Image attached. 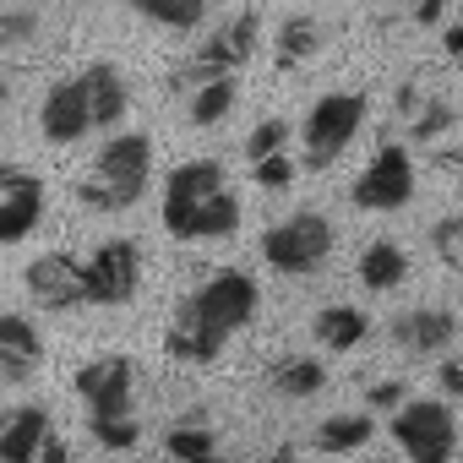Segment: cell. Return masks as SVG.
<instances>
[{"instance_id": "obj_21", "label": "cell", "mask_w": 463, "mask_h": 463, "mask_svg": "<svg viewBox=\"0 0 463 463\" xmlns=\"http://www.w3.org/2000/svg\"><path fill=\"white\" fill-rule=\"evenodd\" d=\"M360 284L371 289V295H387V289H398L403 279H409V251L398 246V241H371L365 251H360Z\"/></svg>"}, {"instance_id": "obj_28", "label": "cell", "mask_w": 463, "mask_h": 463, "mask_svg": "<svg viewBox=\"0 0 463 463\" xmlns=\"http://www.w3.org/2000/svg\"><path fill=\"white\" fill-rule=\"evenodd\" d=\"M430 251H436L452 273H463V213H452V218H436V223H430Z\"/></svg>"}, {"instance_id": "obj_15", "label": "cell", "mask_w": 463, "mask_h": 463, "mask_svg": "<svg viewBox=\"0 0 463 463\" xmlns=\"http://www.w3.org/2000/svg\"><path fill=\"white\" fill-rule=\"evenodd\" d=\"M392 344L430 360V354H447L458 344V317L447 306H414L403 317H392Z\"/></svg>"}, {"instance_id": "obj_33", "label": "cell", "mask_w": 463, "mask_h": 463, "mask_svg": "<svg viewBox=\"0 0 463 463\" xmlns=\"http://www.w3.org/2000/svg\"><path fill=\"white\" fill-rule=\"evenodd\" d=\"M403 6H409V17H414L420 28H436L441 12H447V0H403Z\"/></svg>"}, {"instance_id": "obj_20", "label": "cell", "mask_w": 463, "mask_h": 463, "mask_svg": "<svg viewBox=\"0 0 463 463\" xmlns=\"http://www.w3.org/2000/svg\"><path fill=\"white\" fill-rule=\"evenodd\" d=\"M371 436H376L371 409H344V414H327V420L317 425L311 447H317V452H327V458H349V452H360Z\"/></svg>"}, {"instance_id": "obj_1", "label": "cell", "mask_w": 463, "mask_h": 463, "mask_svg": "<svg viewBox=\"0 0 463 463\" xmlns=\"http://www.w3.org/2000/svg\"><path fill=\"white\" fill-rule=\"evenodd\" d=\"M257 311H262V284L241 268H223L180 300V311L164 333V354L175 365H213L229 338L257 322Z\"/></svg>"}, {"instance_id": "obj_2", "label": "cell", "mask_w": 463, "mask_h": 463, "mask_svg": "<svg viewBox=\"0 0 463 463\" xmlns=\"http://www.w3.org/2000/svg\"><path fill=\"white\" fill-rule=\"evenodd\" d=\"M241 196L229 191V175L218 158H185L169 169L164 180V229L185 246H202V241H229L241 235Z\"/></svg>"}, {"instance_id": "obj_26", "label": "cell", "mask_w": 463, "mask_h": 463, "mask_svg": "<svg viewBox=\"0 0 463 463\" xmlns=\"http://www.w3.org/2000/svg\"><path fill=\"white\" fill-rule=\"evenodd\" d=\"M88 436L104 452H131L142 441V420L137 414H99V420H88Z\"/></svg>"}, {"instance_id": "obj_32", "label": "cell", "mask_w": 463, "mask_h": 463, "mask_svg": "<svg viewBox=\"0 0 463 463\" xmlns=\"http://www.w3.org/2000/svg\"><path fill=\"white\" fill-rule=\"evenodd\" d=\"M403 398H409V382H398V376H382V382L365 387V409H371V414H392Z\"/></svg>"}, {"instance_id": "obj_29", "label": "cell", "mask_w": 463, "mask_h": 463, "mask_svg": "<svg viewBox=\"0 0 463 463\" xmlns=\"http://www.w3.org/2000/svg\"><path fill=\"white\" fill-rule=\"evenodd\" d=\"M39 39V12L28 6H0V50H23Z\"/></svg>"}, {"instance_id": "obj_6", "label": "cell", "mask_w": 463, "mask_h": 463, "mask_svg": "<svg viewBox=\"0 0 463 463\" xmlns=\"http://www.w3.org/2000/svg\"><path fill=\"white\" fill-rule=\"evenodd\" d=\"M338 235H333V218L317 207H300L289 218H279L268 235H262V262L284 279H311L327 257H333Z\"/></svg>"}, {"instance_id": "obj_16", "label": "cell", "mask_w": 463, "mask_h": 463, "mask_svg": "<svg viewBox=\"0 0 463 463\" xmlns=\"http://www.w3.org/2000/svg\"><path fill=\"white\" fill-rule=\"evenodd\" d=\"M50 430L55 425L44 403H0V463H33Z\"/></svg>"}, {"instance_id": "obj_4", "label": "cell", "mask_w": 463, "mask_h": 463, "mask_svg": "<svg viewBox=\"0 0 463 463\" xmlns=\"http://www.w3.org/2000/svg\"><path fill=\"white\" fill-rule=\"evenodd\" d=\"M365 115H371V99H365L360 88L322 93V99L306 109V120H300V164H306L311 175L333 169V164L354 147V137L365 131Z\"/></svg>"}, {"instance_id": "obj_40", "label": "cell", "mask_w": 463, "mask_h": 463, "mask_svg": "<svg viewBox=\"0 0 463 463\" xmlns=\"http://www.w3.org/2000/svg\"><path fill=\"white\" fill-rule=\"evenodd\" d=\"M12 109V82H0V115Z\"/></svg>"}, {"instance_id": "obj_24", "label": "cell", "mask_w": 463, "mask_h": 463, "mask_svg": "<svg viewBox=\"0 0 463 463\" xmlns=\"http://www.w3.org/2000/svg\"><path fill=\"white\" fill-rule=\"evenodd\" d=\"M235 99H241L235 77H213V82H202V88L185 93V115H191V126H218V120H229Z\"/></svg>"}, {"instance_id": "obj_35", "label": "cell", "mask_w": 463, "mask_h": 463, "mask_svg": "<svg viewBox=\"0 0 463 463\" xmlns=\"http://www.w3.org/2000/svg\"><path fill=\"white\" fill-rule=\"evenodd\" d=\"M33 463H71V447H66V441L50 430V436H44V447L33 452Z\"/></svg>"}, {"instance_id": "obj_44", "label": "cell", "mask_w": 463, "mask_h": 463, "mask_svg": "<svg viewBox=\"0 0 463 463\" xmlns=\"http://www.w3.org/2000/svg\"><path fill=\"white\" fill-rule=\"evenodd\" d=\"M207 6H213V0H207Z\"/></svg>"}, {"instance_id": "obj_19", "label": "cell", "mask_w": 463, "mask_h": 463, "mask_svg": "<svg viewBox=\"0 0 463 463\" xmlns=\"http://www.w3.org/2000/svg\"><path fill=\"white\" fill-rule=\"evenodd\" d=\"M268 387H273L279 398H289V403L317 398V392L327 387V365H322L317 354H279V360L268 365Z\"/></svg>"}, {"instance_id": "obj_37", "label": "cell", "mask_w": 463, "mask_h": 463, "mask_svg": "<svg viewBox=\"0 0 463 463\" xmlns=\"http://www.w3.org/2000/svg\"><path fill=\"white\" fill-rule=\"evenodd\" d=\"M441 50H447V55H452L458 66H463V23H452V28L441 33Z\"/></svg>"}, {"instance_id": "obj_38", "label": "cell", "mask_w": 463, "mask_h": 463, "mask_svg": "<svg viewBox=\"0 0 463 463\" xmlns=\"http://www.w3.org/2000/svg\"><path fill=\"white\" fill-rule=\"evenodd\" d=\"M295 458H300V447H295V441H284V447H273L262 463H295Z\"/></svg>"}, {"instance_id": "obj_7", "label": "cell", "mask_w": 463, "mask_h": 463, "mask_svg": "<svg viewBox=\"0 0 463 463\" xmlns=\"http://www.w3.org/2000/svg\"><path fill=\"white\" fill-rule=\"evenodd\" d=\"M392 441L409 463H452L458 458V420L441 398H403L392 409Z\"/></svg>"}, {"instance_id": "obj_14", "label": "cell", "mask_w": 463, "mask_h": 463, "mask_svg": "<svg viewBox=\"0 0 463 463\" xmlns=\"http://www.w3.org/2000/svg\"><path fill=\"white\" fill-rule=\"evenodd\" d=\"M39 131H44V142H55V147H71V142H82V137L93 131V109H88V93H82L77 77L50 82V93H44V104H39Z\"/></svg>"}, {"instance_id": "obj_5", "label": "cell", "mask_w": 463, "mask_h": 463, "mask_svg": "<svg viewBox=\"0 0 463 463\" xmlns=\"http://www.w3.org/2000/svg\"><path fill=\"white\" fill-rule=\"evenodd\" d=\"M257 39H262V17L257 12H235L218 33H207L185 61H175L169 71V93H191L213 77H235L251 55H257Z\"/></svg>"}, {"instance_id": "obj_8", "label": "cell", "mask_w": 463, "mask_h": 463, "mask_svg": "<svg viewBox=\"0 0 463 463\" xmlns=\"http://www.w3.org/2000/svg\"><path fill=\"white\" fill-rule=\"evenodd\" d=\"M414 153H409V142H398V137H387L376 153H371V164L360 169V180L349 185V202L360 207V213H398V207H409L414 202Z\"/></svg>"}, {"instance_id": "obj_9", "label": "cell", "mask_w": 463, "mask_h": 463, "mask_svg": "<svg viewBox=\"0 0 463 463\" xmlns=\"http://www.w3.org/2000/svg\"><path fill=\"white\" fill-rule=\"evenodd\" d=\"M142 289V246L137 241H104L93 246V257H82V295L88 306H131Z\"/></svg>"}, {"instance_id": "obj_13", "label": "cell", "mask_w": 463, "mask_h": 463, "mask_svg": "<svg viewBox=\"0 0 463 463\" xmlns=\"http://www.w3.org/2000/svg\"><path fill=\"white\" fill-rule=\"evenodd\" d=\"M44 365V333L33 317L23 311H0V382L6 387H28Z\"/></svg>"}, {"instance_id": "obj_17", "label": "cell", "mask_w": 463, "mask_h": 463, "mask_svg": "<svg viewBox=\"0 0 463 463\" xmlns=\"http://www.w3.org/2000/svg\"><path fill=\"white\" fill-rule=\"evenodd\" d=\"M77 82H82V93H88L93 131H120V120H126V109H131V88H126L120 66L93 61V66H82V71H77Z\"/></svg>"}, {"instance_id": "obj_39", "label": "cell", "mask_w": 463, "mask_h": 463, "mask_svg": "<svg viewBox=\"0 0 463 463\" xmlns=\"http://www.w3.org/2000/svg\"><path fill=\"white\" fill-rule=\"evenodd\" d=\"M441 164H447V169H463V142H458V147H441Z\"/></svg>"}, {"instance_id": "obj_30", "label": "cell", "mask_w": 463, "mask_h": 463, "mask_svg": "<svg viewBox=\"0 0 463 463\" xmlns=\"http://www.w3.org/2000/svg\"><path fill=\"white\" fill-rule=\"evenodd\" d=\"M284 147H289V120H279V115L257 120L251 137H246V153L251 158H268V153H284Z\"/></svg>"}, {"instance_id": "obj_41", "label": "cell", "mask_w": 463, "mask_h": 463, "mask_svg": "<svg viewBox=\"0 0 463 463\" xmlns=\"http://www.w3.org/2000/svg\"><path fill=\"white\" fill-rule=\"evenodd\" d=\"M17 175V164H0V191H6V180Z\"/></svg>"}, {"instance_id": "obj_43", "label": "cell", "mask_w": 463, "mask_h": 463, "mask_svg": "<svg viewBox=\"0 0 463 463\" xmlns=\"http://www.w3.org/2000/svg\"><path fill=\"white\" fill-rule=\"evenodd\" d=\"M0 6H28V0H0Z\"/></svg>"}, {"instance_id": "obj_12", "label": "cell", "mask_w": 463, "mask_h": 463, "mask_svg": "<svg viewBox=\"0 0 463 463\" xmlns=\"http://www.w3.org/2000/svg\"><path fill=\"white\" fill-rule=\"evenodd\" d=\"M44 207H50V185L17 164V175L0 191V246H23L33 229L44 223Z\"/></svg>"}, {"instance_id": "obj_3", "label": "cell", "mask_w": 463, "mask_h": 463, "mask_svg": "<svg viewBox=\"0 0 463 463\" xmlns=\"http://www.w3.org/2000/svg\"><path fill=\"white\" fill-rule=\"evenodd\" d=\"M153 185V137L147 131H115L93 164L77 180V202L93 213H126L147 196Z\"/></svg>"}, {"instance_id": "obj_27", "label": "cell", "mask_w": 463, "mask_h": 463, "mask_svg": "<svg viewBox=\"0 0 463 463\" xmlns=\"http://www.w3.org/2000/svg\"><path fill=\"white\" fill-rule=\"evenodd\" d=\"M164 452L175 458V463H196V458H207V452H218V436L207 430V425H169V436H164Z\"/></svg>"}, {"instance_id": "obj_23", "label": "cell", "mask_w": 463, "mask_h": 463, "mask_svg": "<svg viewBox=\"0 0 463 463\" xmlns=\"http://www.w3.org/2000/svg\"><path fill=\"white\" fill-rule=\"evenodd\" d=\"M131 12L147 17L153 28H169V33H196L207 23V0H131Z\"/></svg>"}, {"instance_id": "obj_10", "label": "cell", "mask_w": 463, "mask_h": 463, "mask_svg": "<svg viewBox=\"0 0 463 463\" xmlns=\"http://www.w3.org/2000/svg\"><path fill=\"white\" fill-rule=\"evenodd\" d=\"M71 387L88 403V420H99V414H137V365H131V354L109 349V354L82 360Z\"/></svg>"}, {"instance_id": "obj_11", "label": "cell", "mask_w": 463, "mask_h": 463, "mask_svg": "<svg viewBox=\"0 0 463 463\" xmlns=\"http://www.w3.org/2000/svg\"><path fill=\"white\" fill-rule=\"evenodd\" d=\"M23 284H28V295L44 311H77V306H88V295H82V257H71V251L33 257L28 273H23Z\"/></svg>"}, {"instance_id": "obj_22", "label": "cell", "mask_w": 463, "mask_h": 463, "mask_svg": "<svg viewBox=\"0 0 463 463\" xmlns=\"http://www.w3.org/2000/svg\"><path fill=\"white\" fill-rule=\"evenodd\" d=\"M273 50H279V71L306 66V61L322 50V23H317V17H306V12L284 17V23H279V39H273Z\"/></svg>"}, {"instance_id": "obj_36", "label": "cell", "mask_w": 463, "mask_h": 463, "mask_svg": "<svg viewBox=\"0 0 463 463\" xmlns=\"http://www.w3.org/2000/svg\"><path fill=\"white\" fill-rule=\"evenodd\" d=\"M420 99H425V88H420V82H403V88H398V120H409V115L420 109Z\"/></svg>"}, {"instance_id": "obj_42", "label": "cell", "mask_w": 463, "mask_h": 463, "mask_svg": "<svg viewBox=\"0 0 463 463\" xmlns=\"http://www.w3.org/2000/svg\"><path fill=\"white\" fill-rule=\"evenodd\" d=\"M196 463H229V458H223V452H207V458H196Z\"/></svg>"}, {"instance_id": "obj_18", "label": "cell", "mask_w": 463, "mask_h": 463, "mask_svg": "<svg viewBox=\"0 0 463 463\" xmlns=\"http://www.w3.org/2000/svg\"><path fill=\"white\" fill-rule=\"evenodd\" d=\"M311 338H317L327 354H349V349H360V344L371 338V317H365L360 306H322V311L311 317Z\"/></svg>"}, {"instance_id": "obj_25", "label": "cell", "mask_w": 463, "mask_h": 463, "mask_svg": "<svg viewBox=\"0 0 463 463\" xmlns=\"http://www.w3.org/2000/svg\"><path fill=\"white\" fill-rule=\"evenodd\" d=\"M452 120H458V115H452V104H441L436 93H425V99H420V109L403 120V131H409L414 142H441V137L452 131Z\"/></svg>"}, {"instance_id": "obj_34", "label": "cell", "mask_w": 463, "mask_h": 463, "mask_svg": "<svg viewBox=\"0 0 463 463\" xmlns=\"http://www.w3.org/2000/svg\"><path fill=\"white\" fill-rule=\"evenodd\" d=\"M441 392L463 403V354H452V360H441Z\"/></svg>"}, {"instance_id": "obj_31", "label": "cell", "mask_w": 463, "mask_h": 463, "mask_svg": "<svg viewBox=\"0 0 463 463\" xmlns=\"http://www.w3.org/2000/svg\"><path fill=\"white\" fill-rule=\"evenodd\" d=\"M251 180H257L262 191H289V185H295V158H289V153L251 158Z\"/></svg>"}]
</instances>
